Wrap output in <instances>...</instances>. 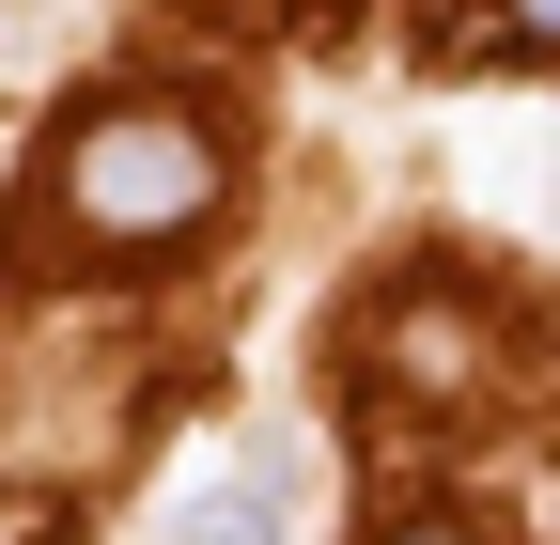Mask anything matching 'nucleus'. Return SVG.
Returning a JSON list of instances; mask_svg holds the SVG:
<instances>
[{"label":"nucleus","instance_id":"3","mask_svg":"<svg viewBox=\"0 0 560 545\" xmlns=\"http://www.w3.org/2000/svg\"><path fill=\"white\" fill-rule=\"evenodd\" d=\"M374 545H482V530H452V514H405V530H374Z\"/></svg>","mask_w":560,"mask_h":545},{"label":"nucleus","instance_id":"1","mask_svg":"<svg viewBox=\"0 0 560 545\" xmlns=\"http://www.w3.org/2000/svg\"><path fill=\"white\" fill-rule=\"evenodd\" d=\"M234 202V141L202 109H156V94H109L47 141V219L79 250H172Z\"/></svg>","mask_w":560,"mask_h":545},{"label":"nucleus","instance_id":"2","mask_svg":"<svg viewBox=\"0 0 560 545\" xmlns=\"http://www.w3.org/2000/svg\"><path fill=\"white\" fill-rule=\"evenodd\" d=\"M499 47H514V62H545V47H560V0H499Z\"/></svg>","mask_w":560,"mask_h":545}]
</instances>
